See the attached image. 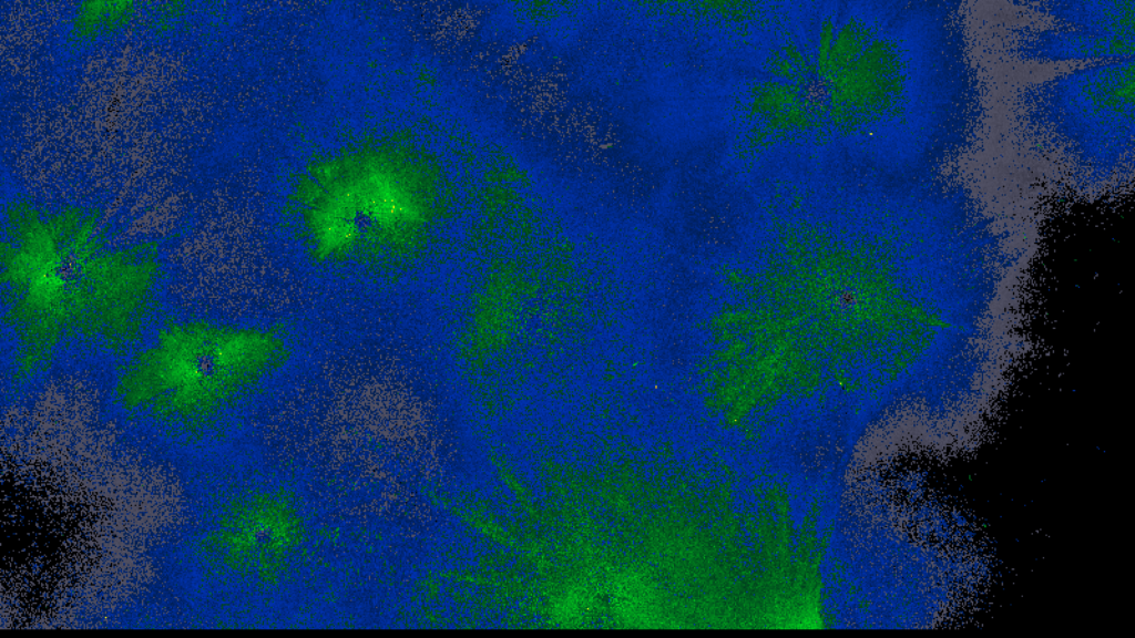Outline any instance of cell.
<instances>
[{
    "label": "cell",
    "mask_w": 1135,
    "mask_h": 638,
    "mask_svg": "<svg viewBox=\"0 0 1135 638\" xmlns=\"http://www.w3.org/2000/svg\"><path fill=\"white\" fill-rule=\"evenodd\" d=\"M1061 84V83H1060ZM1060 124L1088 151L1110 155L1126 150L1127 126H1133V63H1113L1066 79L1055 89ZM1107 158V157H1106Z\"/></svg>",
    "instance_id": "obj_1"
}]
</instances>
